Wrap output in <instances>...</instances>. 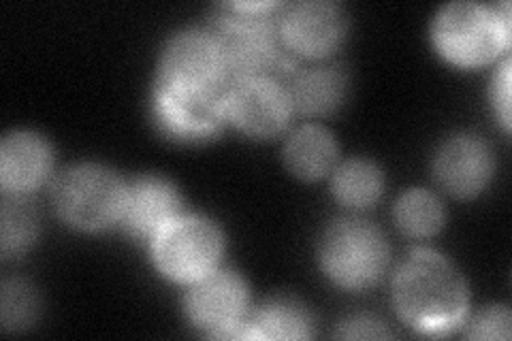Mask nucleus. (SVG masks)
<instances>
[{
	"label": "nucleus",
	"instance_id": "nucleus-1",
	"mask_svg": "<svg viewBox=\"0 0 512 341\" xmlns=\"http://www.w3.org/2000/svg\"><path fill=\"white\" fill-rule=\"evenodd\" d=\"M402 316L425 333H446L466 314V286L457 269L434 252L412 254L395 280Z\"/></svg>",
	"mask_w": 512,
	"mask_h": 341
},
{
	"label": "nucleus",
	"instance_id": "nucleus-2",
	"mask_svg": "<svg viewBox=\"0 0 512 341\" xmlns=\"http://www.w3.org/2000/svg\"><path fill=\"white\" fill-rule=\"evenodd\" d=\"M436 41L459 64L487 62L508 41V15L483 5L455 3L438 18Z\"/></svg>",
	"mask_w": 512,
	"mask_h": 341
},
{
	"label": "nucleus",
	"instance_id": "nucleus-3",
	"mask_svg": "<svg viewBox=\"0 0 512 341\" xmlns=\"http://www.w3.org/2000/svg\"><path fill=\"white\" fill-rule=\"evenodd\" d=\"M126 192L114 173L101 167H75L64 173L54 190L60 216L82 229L109 224L124 207Z\"/></svg>",
	"mask_w": 512,
	"mask_h": 341
},
{
	"label": "nucleus",
	"instance_id": "nucleus-4",
	"mask_svg": "<svg viewBox=\"0 0 512 341\" xmlns=\"http://www.w3.org/2000/svg\"><path fill=\"white\" fill-rule=\"evenodd\" d=\"M323 263L340 284L361 288L372 284L387 265V246L372 224L346 220L329 229Z\"/></svg>",
	"mask_w": 512,
	"mask_h": 341
},
{
	"label": "nucleus",
	"instance_id": "nucleus-5",
	"mask_svg": "<svg viewBox=\"0 0 512 341\" xmlns=\"http://www.w3.org/2000/svg\"><path fill=\"white\" fill-rule=\"evenodd\" d=\"M156 263L175 280H199L216 265L220 235L210 222L173 220L156 235Z\"/></svg>",
	"mask_w": 512,
	"mask_h": 341
},
{
	"label": "nucleus",
	"instance_id": "nucleus-6",
	"mask_svg": "<svg viewBox=\"0 0 512 341\" xmlns=\"http://www.w3.org/2000/svg\"><path fill=\"white\" fill-rule=\"evenodd\" d=\"M227 101L216 86H175L163 81L158 88V113L171 133L203 137L222 122Z\"/></svg>",
	"mask_w": 512,
	"mask_h": 341
},
{
	"label": "nucleus",
	"instance_id": "nucleus-7",
	"mask_svg": "<svg viewBox=\"0 0 512 341\" xmlns=\"http://www.w3.org/2000/svg\"><path fill=\"white\" fill-rule=\"evenodd\" d=\"M246 310V288L233 273L203 275L188 295V312L199 327L218 337L233 335Z\"/></svg>",
	"mask_w": 512,
	"mask_h": 341
},
{
	"label": "nucleus",
	"instance_id": "nucleus-8",
	"mask_svg": "<svg viewBox=\"0 0 512 341\" xmlns=\"http://www.w3.org/2000/svg\"><path fill=\"white\" fill-rule=\"evenodd\" d=\"M218 47L224 67L254 77L274 60L276 39L269 22L261 15H229L220 28Z\"/></svg>",
	"mask_w": 512,
	"mask_h": 341
},
{
	"label": "nucleus",
	"instance_id": "nucleus-9",
	"mask_svg": "<svg viewBox=\"0 0 512 341\" xmlns=\"http://www.w3.org/2000/svg\"><path fill=\"white\" fill-rule=\"evenodd\" d=\"M227 109L248 135H276L286 124L288 101L284 92L263 77H246L229 94Z\"/></svg>",
	"mask_w": 512,
	"mask_h": 341
},
{
	"label": "nucleus",
	"instance_id": "nucleus-10",
	"mask_svg": "<svg viewBox=\"0 0 512 341\" xmlns=\"http://www.w3.org/2000/svg\"><path fill=\"white\" fill-rule=\"evenodd\" d=\"M218 41L201 32H184L169 45L163 62V81L175 86H216L222 73Z\"/></svg>",
	"mask_w": 512,
	"mask_h": 341
},
{
	"label": "nucleus",
	"instance_id": "nucleus-11",
	"mask_svg": "<svg viewBox=\"0 0 512 341\" xmlns=\"http://www.w3.org/2000/svg\"><path fill=\"white\" fill-rule=\"evenodd\" d=\"M284 37L297 52L325 54L342 39L344 18L333 3L308 0L297 3L284 15Z\"/></svg>",
	"mask_w": 512,
	"mask_h": 341
},
{
	"label": "nucleus",
	"instance_id": "nucleus-12",
	"mask_svg": "<svg viewBox=\"0 0 512 341\" xmlns=\"http://www.w3.org/2000/svg\"><path fill=\"white\" fill-rule=\"evenodd\" d=\"M436 171L444 188L459 194V197H470L489 180L491 154L483 141L474 137H457L442 148Z\"/></svg>",
	"mask_w": 512,
	"mask_h": 341
},
{
	"label": "nucleus",
	"instance_id": "nucleus-13",
	"mask_svg": "<svg viewBox=\"0 0 512 341\" xmlns=\"http://www.w3.org/2000/svg\"><path fill=\"white\" fill-rule=\"evenodd\" d=\"M180 209L178 194L165 182L141 180L124 197V222L139 237H152L175 220Z\"/></svg>",
	"mask_w": 512,
	"mask_h": 341
},
{
	"label": "nucleus",
	"instance_id": "nucleus-14",
	"mask_svg": "<svg viewBox=\"0 0 512 341\" xmlns=\"http://www.w3.org/2000/svg\"><path fill=\"white\" fill-rule=\"evenodd\" d=\"M50 169V150L35 135H9L0 145V180L13 192L41 184Z\"/></svg>",
	"mask_w": 512,
	"mask_h": 341
},
{
	"label": "nucleus",
	"instance_id": "nucleus-15",
	"mask_svg": "<svg viewBox=\"0 0 512 341\" xmlns=\"http://www.w3.org/2000/svg\"><path fill=\"white\" fill-rule=\"evenodd\" d=\"M248 329L237 331L235 337H263V339H306L312 335L308 312L295 301L278 299L259 312Z\"/></svg>",
	"mask_w": 512,
	"mask_h": 341
},
{
	"label": "nucleus",
	"instance_id": "nucleus-16",
	"mask_svg": "<svg viewBox=\"0 0 512 341\" xmlns=\"http://www.w3.org/2000/svg\"><path fill=\"white\" fill-rule=\"evenodd\" d=\"M286 162L297 175L314 180L333 167L335 145L323 128L306 126L288 141Z\"/></svg>",
	"mask_w": 512,
	"mask_h": 341
},
{
	"label": "nucleus",
	"instance_id": "nucleus-17",
	"mask_svg": "<svg viewBox=\"0 0 512 341\" xmlns=\"http://www.w3.org/2000/svg\"><path fill=\"white\" fill-rule=\"evenodd\" d=\"M344 96V77L331 69L303 73L293 86V101L306 113H327L340 105Z\"/></svg>",
	"mask_w": 512,
	"mask_h": 341
},
{
	"label": "nucleus",
	"instance_id": "nucleus-18",
	"mask_svg": "<svg viewBox=\"0 0 512 341\" xmlns=\"http://www.w3.org/2000/svg\"><path fill=\"white\" fill-rule=\"evenodd\" d=\"M382 188L380 171L365 160H352L335 177V192L348 205H370Z\"/></svg>",
	"mask_w": 512,
	"mask_h": 341
},
{
	"label": "nucleus",
	"instance_id": "nucleus-19",
	"mask_svg": "<svg viewBox=\"0 0 512 341\" xmlns=\"http://www.w3.org/2000/svg\"><path fill=\"white\" fill-rule=\"evenodd\" d=\"M397 222L410 235H431L442 224V205L434 194L425 190H412L397 203Z\"/></svg>",
	"mask_w": 512,
	"mask_h": 341
},
{
	"label": "nucleus",
	"instance_id": "nucleus-20",
	"mask_svg": "<svg viewBox=\"0 0 512 341\" xmlns=\"http://www.w3.org/2000/svg\"><path fill=\"white\" fill-rule=\"evenodd\" d=\"M37 233L35 211L20 199H7L3 205V254L9 256L26 248Z\"/></svg>",
	"mask_w": 512,
	"mask_h": 341
},
{
	"label": "nucleus",
	"instance_id": "nucleus-21",
	"mask_svg": "<svg viewBox=\"0 0 512 341\" xmlns=\"http://www.w3.org/2000/svg\"><path fill=\"white\" fill-rule=\"evenodd\" d=\"M37 316V295L24 282H5L3 286V324L7 331L28 327Z\"/></svg>",
	"mask_w": 512,
	"mask_h": 341
},
{
	"label": "nucleus",
	"instance_id": "nucleus-22",
	"mask_svg": "<svg viewBox=\"0 0 512 341\" xmlns=\"http://www.w3.org/2000/svg\"><path fill=\"white\" fill-rule=\"evenodd\" d=\"M470 337L478 339H508L510 337V314L502 307H493L476 318Z\"/></svg>",
	"mask_w": 512,
	"mask_h": 341
},
{
	"label": "nucleus",
	"instance_id": "nucleus-23",
	"mask_svg": "<svg viewBox=\"0 0 512 341\" xmlns=\"http://www.w3.org/2000/svg\"><path fill=\"white\" fill-rule=\"evenodd\" d=\"M340 337L374 339V337H389V331L372 318H357V320L344 324V327L340 329Z\"/></svg>",
	"mask_w": 512,
	"mask_h": 341
},
{
	"label": "nucleus",
	"instance_id": "nucleus-24",
	"mask_svg": "<svg viewBox=\"0 0 512 341\" xmlns=\"http://www.w3.org/2000/svg\"><path fill=\"white\" fill-rule=\"evenodd\" d=\"M495 90H498V96H495V103H498L502 107V116L504 120H508V64L504 67L500 79H498V86H495Z\"/></svg>",
	"mask_w": 512,
	"mask_h": 341
}]
</instances>
